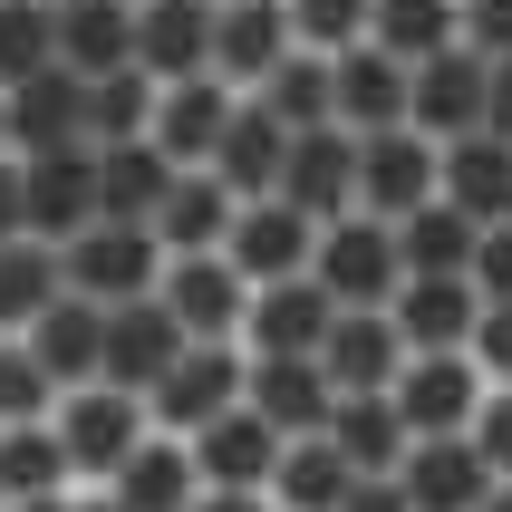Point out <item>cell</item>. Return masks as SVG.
<instances>
[{"label": "cell", "mask_w": 512, "mask_h": 512, "mask_svg": "<svg viewBox=\"0 0 512 512\" xmlns=\"http://www.w3.org/2000/svg\"><path fill=\"white\" fill-rule=\"evenodd\" d=\"M242 397H252V348H242V339H194L165 377H155L145 416H155L165 435H203L213 416H232Z\"/></svg>", "instance_id": "6da1fadb"}, {"label": "cell", "mask_w": 512, "mask_h": 512, "mask_svg": "<svg viewBox=\"0 0 512 512\" xmlns=\"http://www.w3.org/2000/svg\"><path fill=\"white\" fill-rule=\"evenodd\" d=\"M310 271H319V290H329L339 310H387V300L406 290L397 223H377V213H339V223H319Z\"/></svg>", "instance_id": "7a4b0ae2"}, {"label": "cell", "mask_w": 512, "mask_h": 512, "mask_svg": "<svg viewBox=\"0 0 512 512\" xmlns=\"http://www.w3.org/2000/svg\"><path fill=\"white\" fill-rule=\"evenodd\" d=\"M58 445H68V464H78V484H107L116 464L136 455L145 435H155V416H145L136 387H107V377H87V387H68L58 397Z\"/></svg>", "instance_id": "3957f363"}, {"label": "cell", "mask_w": 512, "mask_h": 512, "mask_svg": "<svg viewBox=\"0 0 512 512\" xmlns=\"http://www.w3.org/2000/svg\"><path fill=\"white\" fill-rule=\"evenodd\" d=\"M445 194V145L416 136V126H377V136H358V213H377V223H406L416 203Z\"/></svg>", "instance_id": "277c9868"}, {"label": "cell", "mask_w": 512, "mask_h": 512, "mask_svg": "<svg viewBox=\"0 0 512 512\" xmlns=\"http://www.w3.org/2000/svg\"><path fill=\"white\" fill-rule=\"evenodd\" d=\"M58 261H68V290H87L97 310L145 300V290L165 281V242H155V223H87L78 242H58Z\"/></svg>", "instance_id": "5b68a950"}, {"label": "cell", "mask_w": 512, "mask_h": 512, "mask_svg": "<svg viewBox=\"0 0 512 512\" xmlns=\"http://www.w3.org/2000/svg\"><path fill=\"white\" fill-rule=\"evenodd\" d=\"M484 387H493V377L474 368V348H416L387 397H397L406 435H464V426H474V406H484Z\"/></svg>", "instance_id": "8992f818"}, {"label": "cell", "mask_w": 512, "mask_h": 512, "mask_svg": "<svg viewBox=\"0 0 512 512\" xmlns=\"http://www.w3.org/2000/svg\"><path fill=\"white\" fill-rule=\"evenodd\" d=\"M155 300L184 319V339H242V319H252V281L232 252H165Z\"/></svg>", "instance_id": "52a82bcc"}, {"label": "cell", "mask_w": 512, "mask_h": 512, "mask_svg": "<svg viewBox=\"0 0 512 512\" xmlns=\"http://www.w3.org/2000/svg\"><path fill=\"white\" fill-rule=\"evenodd\" d=\"M484 107H493V58L484 49H435V58H416V97H406V126L416 136H435V145H455V136H474L484 126Z\"/></svg>", "instance_id": "ba28073f"}, {"label": "cell", "mask_w": 512, "mask_h": 512, "mask_svg": "<svg viewBox=\"0 0 512 512\" xmlns=\"http://www.w3.org/2000/svg\"><path fill=\"white\" fill-rule=\"evenodd\" d=\"M29 174V232L39 242H78L87 223H107V194H97V145H49V155H20Z\"/></svg>", "instance_id": "9c48e42d"}, {"label": "cell", "mask_w": 512, "mask_h": 512, "mask_svg": "<svg viewBox=\"0 0 512 512\" xmlns=\"http://www.w3.org/2000/svg\"><path fill=\"white\" fill-rule=\"evenodd\" d=\"M339 300L319 290V271H290V281H252V319H242V348L252 358H319Z\"/></svg>", "instance_id": "30bf717a"}, {"label": "cell", "mask_w": 512, "mask_h": 512, "mask_svg": "<svg viewBox=\"0 0 512 512\" xmlns=\"http://www.w3.org/2000/svg\"><path fill=\"white\" fill-rule=\"evenodd\" d=\"M416 358L397 329V310H339L329 319V339H319V368L339 397H377V387H397V368Z\"/></svg>", "instance_id": "8fae6325"}, {"label": "cell", "mask_w": 512, "mask_h": 512, "mask_svg": "<svg viewBox=\"0 0 512 512\" xmlns=\"http://www.w3.org/2000/svg\"><path fill=\"white\" fill-rule=\"evenodd\" d=\"M281 194L310 213V223H339L358 213V136L348 126H300L281 155Z\"/></svg>", "instance_id": "7c38bea8"}, {"label": "cell", "mask_w": 512, "mask_h": 512, "mask_svg": "<svg viewBox=\"0 0 512 512\" xmlns=\"http://www.w3.org/2000/svg\"><path fill=\"white\" fill-rule=\"evenodd\" d=\"M223 252L242 261V281H290V271H310L319 223L290 194H252L242 213H232V242H223Z\"/></svg>", "instance_id": "4fadbf2b"}, {"label": "cell", "mask_w": 512, "mask_h": 512, "mask_svg": "<svg viewBox=\"0 0 512 512\" xmlns=\"http://www.w3.org/2000/svg\"><path fill=\"white\" fill-rule=\"evenodd\" d=\"M290 49H300V39H290V0H223V10H213V78L242 87V97H252Z\"/></svg>", "instance_id": "5bb4252c"}, {"label": "cell", "mask_w": 512, "mask_h": 512, "mask_svg": "<svg viewBox=\"0 0 512 512\" xmlns=\"http://www.w3.org/2000/svg\"><path fill=\"white\" fill-rule=\"evenodd\" d=\"M184 348H194V339H184V319H174L155 290H145V300H116V310H107V387L155 397V377H165Z\"/></svg>", "instance_id": "9a60e30c"}, {"label": "cell", "mask_w": 512, "mask_h": 512, "mask_svg": "<svg viewBox=\"0 0 512 512\" xmlns=\"http://www.w3.org/2000/svg\"><path fill=\"white\" fill-rule=\"evenodd\" d=\"M397 484H406V503H416V512H474L503 474L474 455V435H416L406 464H397Z\"/></svg>", "instance_id": "2e32d148"}, {"label": "cell", "mask_w": 512, "mask_h": 512, "mask_svg": "<svg viewBox=\"0 0 512 512\" xmlns=\"http://www.w3.org/2000/svg\"><path fill=\"white\" fill-rule=\"evenodd\" d=\"M136 68L155 87L213 78V0H145L136 10Z\"/></svg>", "instance_id": "e0dca14e"}, {"label": "cell", "mask_w": 512, "mask_h": 512, "mask_svg": "<svg viewBox=\"0 0 512 512\" xmlns=\"http://www.w3.org/2000/svg\"><path fill=\"white\" fill-rule=\"evenodd\" d=\"M194 445V464H203V484H232V493H271V464H281V445L290 435L271 426V416H252V397L232 406V416H213L203 435H184Z\"/></svg>", "instance_id": "ac0fdd59"}, {"label": "cell", "mask_w": 512, "mask_h": 512, "mask_svg": "<svg viewBox=\"0 0 512 512\" xmlns=\"http://www.w3.org/2000/svg\"><path fill=\"white\" fill-rule=\"evenodd\" d=\"M406 329V348H474V319H484V290L474 271H406V290L387 300Z\"/></svg>", "instance_id": "d6986e66"}, {"label": "cell", "mask_w": 512, "mask_h": 512, "mask_svg": "<svg viewBox=\"0 0 512 512\" xmlns=\"http://www.w3.org/2000/svg\"><path fill=\"white\" fill-rule=\"evenodd\" d=\"M0 97H10V155L87 145V78H78V68H39V78L0 87Z\"/></svg>", "instance_id": "ffe728a7"}, {"label": "cell", "mask_w": 512, "mask_h": 512, "mask_svg": "<svg viewBox=\"0 0 512 512\" xmlns=\"http://www.w3.org/2000/svg\"><path fill=\"white\" fill-rule=\"evenodd\" d=\"M107 493H116V512H194V503H203V464H194L184 435L155 426L136 455L107 474Z\"/></svg>", "instance_id": "44dd1931"}, {"label": "cell", "mask_w": 512, "mask_h": 512, "mask_svg": "<svg viewBox=\"0 0 512 512\" xmlns=\"http://www.w3.org/2000/svg\"><path fill=\"white\" fill-rule=\"evenodd\" d=\"M20 339L39 348V368H49L58 387H87V377H107V310H97L87 290H58V300L29 319Z\"/></svg>", "instance_id": "7402d4cb"}, {"label": "cell", "mask_w": 512, "mask_h": 512, "mask_svg": "<svg viewBox=\"0 0 512 512\" xmlns=\"http://www.w3.org/2000/svg\"><path fill=\"white\" fill-rule=\"evenodd\" d=\"M406 97H416V68H406L397 49H377V39L339 49V126H348V136L406 126Z\"/></svg>", "instance_id": "603a6c76"}, {"label": "cell", "mask_w": 512, "mask_h": 512, "mask_svg": "<svg viewBox=\"0 0 512 512\" xmlns=\"http://www.w3.org/2000/svg\"><path fill=\"white\" fill-rule=\"evenodd\" d=\"M232 107H242V87H223V78H174L165 97H155V126H145V136L165 145L174 165H213Z\"/></svg>", "instance_id": "cb8c5ba5"}, {"label": "cell", "mask_w": 512, "mask_h": 512, "mask_svg": "<svg viewBox=\"0 0 512 512\" xmlns=\"http://www.w3.org/2000/svg\"><path fill=\"white\" fill-rule=\"evenodd\" d=\"M232 213H242V194H232L213 165H184L174 174V194L155 203V242L165 252H223L232 242Z\"/></svg>", "instance_id": "d4e9b609"}, {"label": "cell", "mask_w": 512, "mask_h": 512, "mask_svg": "<svg viewBox=\"0 0 512 512\" xmlns=\"http://www.w3.org/2000/svg\"><path fill=\"white\" fill-rule=\"evenodd\" d=\"M58 68L78 78L136 68V0H58Z\"/></svg>", "instance_id": "484cf974"}, {"label": "cell", "mask_w": 512, "mask_h": 512, "mask_svg": "<svg viewBox=\"0 0 512 512\" xmlns=\"http://www.w3.org/2000/svg\"><path fill=\"white\" fill-rule=\"evenodd\" d=\"M252 416H271L281 435H319L339 416V387L319 358H252Z\"/></svg>", "instance_id": "4316f807"}, {"label": "cell", "mask_w": 512, "mask_h": 512, "mask_svg": "<svg viewBox=\"0 0 512 512\" xmlns=\"http://www.w3.org/2000/svg\"><path fill=\"white\" fill-rule=\"evenodd\" d=\"M281 155H290V126L261 107V97H242L232 126H223V145H213V174L252 203V194H281Z\"/></svg>", "instance_id": "83f0119b"}, {"label": "cell", "mask_w": 512, "mask_h": 512, "mask_svg": "<svg viewBox=\"0 0 512 512\" xmlns=\"http://www.w3.org/2000/svg\"><path fill=\"white\" fill-rule=\"evenodd\" d=\"M174 155L155 136H126V145H97V194H107V223H155V203L174 194Z\"/></svg>", "instance_id": "f1b7e54d"}, {"label": "cell", "mask_w": 512, "mask_h": 512, "mask_svg": "<svg viewBox=\"0 0 512 512\" xmlns=\"http://www.w3.org/2000/svg\"><path fill=\"white\" fill-rule=\"evenodd\" d=\"M348 484H358V464L329 445V426H319V435H290L281 464H271V503H281V512H339Z\"/></svg>", "instance_id": "f546056e"}, {"label": "cell", "mask_w": 512, "mask_h": 512, "mask_svg": "<svg viewBox=\"0 0 512 512\" xmlns=\"http://www.w3.org/2000/svg\"><path fill=\"white\" fill-rule=\"evenodd\" d=\"M445 203H464L474 223H503L512 213V145L493 136V126H474V136L445 145Z\"/></svg>", "instance_id": "4dcf8cb0"}, {"label": "cell", "mask_w": 512, "mask_h": 512, "mask_svg": "<svg viewBox=\"0 0 512 512\" xmlns=\"http://www.w3.org/2000/svg\"><path fill=\"white\" fill-rule=\"evenodd\" d=\"M252 97L281 116L290 136H300V126H339V58H329V49H290Z\"/></svg>", "instance_id": "1f68e13d"}, {"label": "cell", "mask_w": 512, "mask_h": 512, "mask_svg": "<svg viewBox=\"0 0 512 512\" xmlns=\"http://www.w3.org/2000/svg\"><path fill=\"white\" fill-rule=\"evenodd\" d=\"M58 290H68V261H58V242H39V232L0 242V339H20V329L49 310Z\"/></svg>", "instance_id": "d6a6232c"}, {"label": "cell", "mask_w": 512, "mask_h": 512, "mask_svg": "<svg viewBox=\"0 0 512 512\" xmlns=\"http://www.w3.org/2000/svg\"><path fill=\"white\" fill-rule=\"evenodd\" d=\"M329 445H339V455L358 464V474H397V464H406V445H416V435H406L397 397L377 387V397H339V416H329Z\"/></svg>", "instance_id": "836d02e7"}, {"label": "cell", "mask_w": 512, "mask_h": 512, "mask_svg": "<svg viewBox=\"0 0 512 512\" xmlns=\"http://www.w3.org/2000/svg\"><path fill=\"white\" fill-rule=\"evenodd\" d=\"M29 493H78V464L58 445V426H0V503H29Z\"/></svg>", "instance_id": "e575fe53"}, {"label": "cell", "mask_w": 512, "mask_h": 512, "mask_svg": "<svg viewBox=\"0 0 512 512\" xmlns=\"http://www.w3.org/2000/svg\"><path fill=\"white\" fill-rule=\"evenodd\" d=\"M474 242H484V223L464 213V203H416L397 223V252H406V271H474Z\"/></svg>", "instance_id": "d590c367"}, {"label": "cell", "mask_w": 512, "mask_h": 512, "mask_svg": "<svg viewBox=\"0 0 512 512\" xmlns=\"http://www.w3.org/2000/svg\"><path fill=\"white\" fill-rule=\"evenodd\" d=\"M368 39L416 68V58H435V49H455V39H464V0H377V10H368Z\"/></svg>", "instance_id": "8d00e7d4"}, {"label": "cell", "mask_w": 512, "mask_h": 512, "mask_svg": "<svg viewBox=\"0 0 512 512\" xmlns=\"http://www.w3.org/2000/svg\"><path fill=\"white\" fill-rule=\"evenodd\" d=\"M155 97L165 87L145 78V68H116V78H87V145H126L155 126Z\"/></svg>", "instance_id": "74e56055"}, {"label": "cell", "mask_w": 512, "mask_h": 512, "mask_svg": "<svg viewBox=\"0 0 512 512\" xmlns=\"http://www.w3.org/2000/svg\"><path fill=\"white\" fill-rule=\"evenodd\" d=\"M58 68V0H0V87Z\"/></svg>", "instance_id": "f35d334b"}, {"label": "cell", "mask_w": 512, "mask_h": 512, "mask_svg": "<svg viewBox=\"0 0 512 512\" xmlns=\"http://www.w3.org/2000/svg\"><path fill=\"white\" fill-rule=\"evenodd\" d=\"M58 397H68V387L39 368V348L0 339V426H39V416H58Z\"/></svg>", "instance_id": "ab89813d"}, {"label": "cell", "mask_w": 512, "mask_h": 512, "mask_svg": "<svg viewBox=\"0 0 512 512\" xmlns=\"http://www.w3.org/2000/svg\"><path fill=\"white\" fill-rule=\"evenodd\" d=\"M368 10L377 0H290V39H300V49H358V39H368Z\"/></svg>", "instance_id": "60d3db41"}, {"label": "cell", "mask_w": 512, "mask_h": 512, "mask_svg": "<svg viewBox=\"0 0 512 512\" xmlns=\"http://www.w3.org/2000/svg\"><path fill=\"white\" fill-rule=\"evenodd\" d=\"M474 455L493 464V474H512V387H484V406H474Z\"/></svg>", "instance_id": "b9f144b4"}, {"label": "cell", "mask_w": 512, "mask_h": 512, "mask_svg": "<svg viewBox=\"0 0 512 512\" xmlns=\"http://www.w3.org/2000/svg\"><path fill=\"white\" fill-rule=\"evenodd\" d=\"M474 368L493 387H512V300H484V319H474Z\"/></svg>", "instance_id": "7bdbcfd3"}, {"label": "cell", "mask_w": 512, "mask_h": 512, "mask_svg": "<svg viewBox=\"0 0 512 512\" xmlns=\"http://www.w3.org/2000/svg\"><path fill=\"white\" fill-rule=\"evenodd\" d=\"M474 290H484V300H512V223H484V242H474Z\"/></svg>", "instance_id": "ee69618b"}, {"label": "cell", "mask_w": 512, "mask_h": 512, "mask_svg": "<svg viewBox=\"0 0 512 512\" xmlns=\"http://www.w3.org/2000/svg\"><path fill=\"white\" fill-rule=\"evenodd\" d=\"M464 49L512 58V0H464Z\"/></svg>", "instance_id": "f6af8a7d"}, {"label": "cell", "mask_w": 512, "mask_h": 512, "mask_svg": "<svg viewBox=\"0 0 512 512\" xmlns=\"http://www.w3.org/2000/svg\"><path fill=\"white\" fill-rule=\"evenodd\" d=\"M29 232V174H20V155H0V242H20Z\"/></svg>", "instance_id": "bcb514c9"}, {"label": "cell", "mask_w": 512, "mask_h": 512, "mask_svg": "<svg viewBox=\"0 0 512 512\" xmlns=\"http://www.w3.org/2000/svg\"><path fill=\"white\" fill-rule=\"evenodd\" d=\"M339 512H416V503H406V484H397V474H358Z\"/></svg>", "instance_id": "7dc6e473"}, {"label": "cell", "mask_w": 512, "mask_h": 512, "mask_svg": "<svg viewBox=\"0 0 512 512\" xmlns=\"http://www.w3.org/2000/svg\"><path fill=\"white\" fill-rule=\"evenodd\" d=\"M484 126L512 145V58H493V107H484Z\"/></svg>", "instance_id": "c3c4849f"}, {"label": "cell", "mask_w": 512, "mask_h": 512, "mask_svg": "<svg viewBox=\"0 0 512 512\" xmlns=\"http://www.w3.org/2000/svg\"><path fill=\"white\" fill-rule=\"evenodd\" d=\"M194 512H281L271 493H232V484H203V503Z\"/></svg>", "instance_id": "681fc988"}, {"label": "cell", "mask_w": 512, "mask_h": 512, "mask_svg": "<svg viewBox=\"0 0 512 512\" xmlns=\"http://www.w3.org/2000/svg\"><path fill=\"white\" fill-rule=\"evenodd\" d=\"M78 493H29V503H0V512H68Z\"/></svg>", "instance_id": "f907efd6"}, {"label": "cell", "mask_w": 512, "mask_h": 512, "mask_svg": "<svg viewBox=\"0 0 512 512\" xmlns=\"http://www.w3.org/2000/svg\"><path fill=\"white\" fill-rule=\"evenodd\" d=\"M68 512H116V493L107 484H78V503H68Z\"/></svg>", "instance_id": "816d5d0a"}, {"label": "cell", "mask_w": 512, "mask_h": 512, "mask_svg": "<svg viewBox=\"0 0 512 512\" xmlns=\"http://www.w3.org/2000/svg\"><path fill=\"white\" fill-rule=\"evenodd\" d=\"M474 512H512V474H503V484H493V493H484Z\"/></svg>", "instance_id": "f5cc1de1"}, {"label": "cell", "mask_w": 512, "mask_h": 512, "mask_svg": "<svg viewBox=\"0 0 512 512\" xmlns=\"http://www.w3.org/2000/svg\"><path fill=\"white\" fill-rule=\"evenodd\" d=\"M0 155H10V97H0Z\"/></svg>", "instance_id": "db71d44e"}, {"label": "cell", "mask_w": 512, "mask_h": 512, "mask_svg": "<svg viewBox=\"0 0 512 512\" xmlns=\"http://www.w3.org/2000/svg\"><path fill=\"white\" fill-rule=\"evenodd\" d=\"M213 10H223V0H213Z\"/></svg>", "instance_id": "11a10c76"}, {"label": "cell", "mask_w": 512, "mask_h": 512, "mask_svg": "<svg viewBox=\"0 0 512 512\" xmlns=\"http://www.w3.org/2000/svg\"><path fill=\"white\" fill-rule=\"evenodd\" d=\"M503 223H512V213H503Z\"/></svg>", "instance_id": "9f6ffc18"}, {"label": "cell", "mask_w": 512, "mask_h": 512, "mask_svg": "<svg viewBox=\"0 0 512 512\" xmlns=\"http://www.w3.org/2000/svg\"><path fill=\"white\" fill-rule=\"evenodd\" d=\"M136 10H145V0H136Z\"/></svg>", "instance_id": "6f0895ef"}]
</instances>
